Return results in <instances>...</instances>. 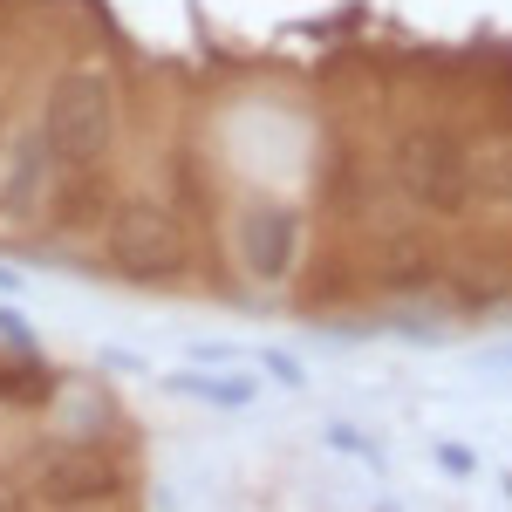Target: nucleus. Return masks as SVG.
<instances>
[{
    "instance_id": "obj_1",
    "label": "nucleus",
    "mask_w": 512,
    "mask_h": 512,
    "mask_svg": "<svg viewBox=\"0 0 512 512\" xmlns=\"http://www.w3.org/2000/svg\"><path fill=\"white\" fill-rule=\"evenodd\" d=\"M41 137L62 158V171H89V164L110 158V144H117V89H110V76H96V69L55 76L48 103H41Z\"/></svg>"
},
{
    "instance_id": "obj_2",
    "label": "nucleus",
    "mask_w": 512,
    "mask_h": 512,
    "mask_svg": "<svg viewBox=\"0 0 512 512\" xmlns=\"http://www.w3.org/2000/svg\"><path fill=\"white\" fill-rule=\"evenodd\" d=\"M390 171L403 198L417 205V212H431V219H458L465 205H472L478 178H472V144H458L444 123H417V130H403L390 151Z\"/></svg>"
},
{
    "instance_id": "obj_3",
    "label": "nucleus",
    "mask_w": 512,
    "mask_h": 512,
    "mask_svg": "<svg viewBox=\"0 0 512 512\" xmlns=\"http://www.w3.org/2000/svg\"><path fill=\"white\" fill-rule=\"evenodd\" d=\"M103 253H110V267L123 280H144V287L151 280H178L185 260H192L185 226L171 219V205H158V198H123V205H110Z\"/></svg>"
},
{
    "instance_id": "obj_4",
    "label": "nucleus",
    "mask_w": 512,
    "mask_h": 512,
    "mask_svg": "<svg viewBox=\"0 0 512 512\" xmlns=\"http://www.w3.org/2000/svg\"><path fill=\"white\" fill-rule=\"evenodd\" d=\"M35 492L41 506L76 512V506H117L123 499V465L96 444H62L35 465Z\"/></svg>"
},
{
    "instance_id": "obj_5",
    "label": "nucleus",
    "mask_w": 512,
    "mask_h": 512,
    "mask_svg": "<svg viewBox=\"0 0 512 512\" xmlns=\"http://www.w3.org/2000/svg\"><path fill=\"white\" fill-rule=\"evenodd\" d=\"M301 260V212L294 205H274V198H253L239 212V267L253 280H287Z\"/></svg>"
},
{
    "instance_id": "obj_6",
    "label": "nucleus",
    "mask_w": 512,
    "mask_h": 512,
    "mask_svg": "<svg viewBox=\"0 0 512 512\" xmlns=\"http://www.w3.org/2000/svg\"><path fill=\"white\" fill-rule=\"evenodd\" d=\"M55 151L41 130H21L0 158V212L7 219H35V212H55Z\"/></svg>"
},
{
    "instance_id": "obj_7",
    "label": "nucleus",
    "mask_w": 512,
    "mask_h": 512,
    "mask_svg": "<svg viewBox=\"0 0 512 512\" xmlns=\"http://www.w3.org/2000/svg\"><path fill=\"white\" fill-rule=\"evenodd\" d=\"M171 390L178 396H198V403H219V410H246L253 403V376H226V369H185V376H171Z\"/></svg>"
},
{
    "instance_id": "obj_8",
    "label": "nucleus",
    "mask_w": 512,
    "mask_h": 512,
    "mask_svg": "<svg viewBox=\"0 0 512 512\" xmlns=\"http://www.w3.org/2000/svg\"><path fill=\"white\" fill-rule=\"evenodd\" d=\"M48 396H55V376L41 369L35 355L0 362V403H48Z\"/></svg>"
},
{
    "instance_id": "obj_9",
    "label": "nucleus",
    "mask_w": 512,
    "mask_h": 512,
    "mask_svg": "<svg viewBox=\"0 0 512 512\" xmlns=\"http://www.w3.org/2000/svg\"><path fill=\"white\" fill-rule=\"evenodd\" d=\"M472 178H478V192H485V198H506V205H512V137L472 151Z\"/></svg>"
},
{
    "instance_id": "obj_10",
    "label": "nucleus",
    "mask_w": 512,
    "mask_h": 512,
    "mask_svg": "<svg viewBox=\"0 0 512 512\" xmlns=\"http://www.w3.org/2000/svg\"><path fill=\"white\" fill-rule=\"evenodd\" d=\"M383 280H396V287H417V280H431V253H417V246H390V260H383Z\"/></svg>"
},
{
    "instance_id": "obj_11",
    "label": "nucleus",
    "mask_w": 512,
    "mask_h": 512,
    "mask_svg": "<svg viewBox=\"0 0 512 512\" xmlns=\"http://www.w3.org/2000/svg\"><path fill=\"white\" fill-rule=\"evenodd\" d=\"M0 342H7L14 355H35V335H28V321L14 315V308H0Z\"/></svg>"
},
{
    "instance_id": "obj_12",
    "label": "nucleus",
    "mask_w": 512,
    "mask_h": 512,
    "mask_svg": "<svg viewBox=\"0 0 512 512\" xmlns=\"http://www.w3.org/2000/svg\"><path fill=\"white\" fill-rule=\"evenodd\" d=\"M260 362H267V369H274V376H280V383H287V390H301V362H294V355L267 349V355H260Z\"/></svg>"
},
{
    "instance_id": "obj_13",
    "label": "nucleus",
    "mask_w": 512,
    "mask_h": 512,
    "mask_svg": "<svg viewBox=\"0 0 512 512\" xmlns=\"http://www.w3.org/2000/svg\"><path fill=\"white\" fill-rule=\"evenodd\" d=\"M328 444H335V451H355V458H376V444H362V431H349V424H335Z\"/></svg>"
},
{
    "instance_id": "obj_14",
    "label": "nucleus",
    "mask_w": 512,
    "mask_h": 512,
    "mask_svg": "<svg viewBox=\"0 0 512 512\" xmlns=\"http://www.w3.org/2000/svg\"><path fill=\"white\" fill-rule=\"evenodd\" d=\"M0 512H28V492H21L7 472H0Z\"/></svg>"
},
{
    "instance_id": "obj_15",
    "label": "nucleus",
    "mask_w": 512,
    "mask_h": 512,
    "mask_svg": "<svg viewBox=\"0 0 512 512\" xmlns=\"http://www.w3.org/2000/svg\"><path fill=\"white\" fill-rule=\"evenodd\" d=\"M437 465H444V472H472V458H465L458 444H444V451H437Z\"/></svg>"
},
{
    "instance_id": "obj_16",
    "label": "nucleus",
    "mask_w": 512,
    "mask_h": 512,
    "mask_svg": "<svg viewBox=\"0 0 512 512\" xmlns=\"http://www.w3.org/2000/svg\"><path fill=\"white\" fill-rule=\"evenodd\" d=\"M0 294H21V274H7V267H0Z\"/></svg>"
},
{
    "instance_id": "obj_17",
    "label": "nucleus",
    "mask_w": 512,
    "mask_h": 512,
    "mask_svg": "<svg viewBox=\"0 0 512 512\" xmlns=\"http://www.w3.org/2000/svg\"><path fill=\"white\" fill-rule=\"evenodd\" d=\"M76 512H96V506H76Z\"/></svg>"
}]
</instances>
